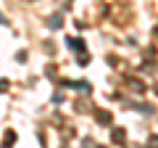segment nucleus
Masks as SVG:
<instances>
[{"label":"nucleus","instance_id":"obj_1","mask_svg":"<svg viewBox=\"0 0 158 148\" xmlns=\"http://www.w3.org/2000/svg\"><path fill=\"white\" fill-rule=\"evenodd\" d=\"M69 48L77 50V53H85V42L79 40V37H69Z\"/></svg>","mask_w":158,"mask_h":148},{"label":"nucleus","instance_id":"obj_2","mask_svg":"<svg viewBox=\"0 0 158 148\" xmlns=\"http://www.w3.org/2000/svg\"><path fill=\"white\" fill-rule=\"evenodd\" d=\"M95 116L103 122V124H108V122H111V114H108V111H95Z\"/></svg>","mask_w":158,"mask_h":148},{"label":"nucleus","instance_id":"obj_3","mask_svg":"<svg viewBox=\"0 0 158 148\" xmlns=\"http://www.w3.org/2000/svg\"><path fill=\"white\" fill-rule=\"evenodd\" d=\"M111 137H113V143H124V137H127V135H124V130H113V135H111Z\"/></svg>","mask_w":158,"mask_h":148},{"label":"nucleus","instance_id":"obj_4","mask_svg":"<svg viewBox=\"0 0 158 148\" xmlns=\"http://www.w3.org/2000/svg\"><path fill=\"white\" fill-rule=\"evenodd\" d=\"M48 24H50V27H53V29H58V27H61V24H63V21H61V19H58V16H53V19H50V21H48Z\"/></svg>","mask_w":158,"mask_h":148},{"label":"nucleus","instance_id":"obj_5","mask_svg":"<svg viewBox=\"0 0 158 148\" xmlns=\"http://www.w3.org/2000/svg\"><path fill=\"white\" fill-rule=\"evenodd\" d=\"M13 140H16V132L8 130V132H6V143H13Z\"/></svg>","mask_w":158,"mask_h":148},{"label":"nucleus","instance_id":"obj_6","mask_svg":"<svg viewBox=\"0 0 158 148\" xmlns=\"http://www.w3.org/2000/svg\"><path fill=\"white\" fill-rule=\"evenodd\" d=\"M148 148H158V137H150V146Z\"/></svg>","mask_w":158,"mask_h":148},{"label":"nucleus","instance_id":"obj_7","mask_svg":"<svg viewBox=\"0 0 158 148\" xmlns=\"http://www.w3.org/2000/svg\"><path fill=\"white\" fill-rule=\"evenodd\" d=\"M8 90V85H6V80H0V93H6Z\"/></svg>","mask_w":158,"mask_h":148},{"label":"nucleus","instance_id":"obj_8","mask_svg":"<svg viewBox=\"0 0 158 148\" xmlns=\"http://www.w3.org/2000/svg\"><path fill=\"white\" fill-rule=\"evenodd\" d=\"M0 24H8V21H6V16H3V13H0Z\"/></svg>","mask_w":158,"mask_h":148}]
</instances>
